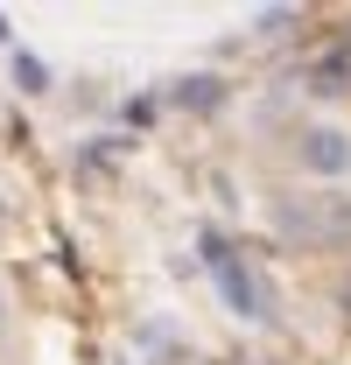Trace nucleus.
Returning <instances> with one entry per match:
<instances>
[{
    "mask_svg": "<svg viewBox=\"0 0 351 365\" xmlns=\"http://www.w3.org/2000/svg\"><path fill=\"white\" fill-rule=\"evenodd\" d=\"M316 98H345L351 91V43H337V49H323L316 63H309V78H302Z\"/></svg>",
    "mask_w": 351,
    "mask_h": 365,
    "instance_id": "3",
    "label": "nucleus"
},
{
    "mask_svg": "<svg viewBox=\"0 0 351 365\" xmlns=\"http://www.w3.org/2000/svg\"><path fill=\"white\" fill-rule=\"evenodd\" d=\"M253 365H267V359H253Z\"/></svg>",
    "mask_w": 351,
    "mask_h": 365,
    "instance_id": "10",
    "label": "nucleus"
},
{
    "mask_svg": "<svg viewBox=\"0 0 351 365\" xmlns=\"http://www.w3.org/2000/svg\"><path fill=\"white\" fill-rule=\"evenodd\" d=\"M302 162L316 169V176H345L351 169V140L337 134V127H309L302 134Z\"/></svg>",
    "mask_w": 351,
    "mask_h": 365,
    "instance_id": "2",
    "label": "nucleus"
},
{
    "mask_svg": "<svg viewBox=\"0 0 351 365\" xmlns=\"http://www.w3.org/2000/svg\"><path fill=\"white\" fill-rule=\"evenodd\" d=\"M337 309H345V323H351V281H345V288H337Z\"/></svg>",
    "mask_w": 351,
    "mask_h": 365,
    "instance_id": "9",
    "label": "nucleus"
},
{
    "mask_svg": "<svg viewBox=\"0 0 351 365\" xmlns=\"http://www.w3.org/2000/svg\"><path fill=\"white\" fill-rule=\"evenodd\" d=\"M183 113H218L225 106V78H211V71H197V78H183V85L169 91Z\"/></svg>",
    "mask_w": 351,
    "mask_h": 365,
    "instance_id": "4",
    "label": "nucleus"
},
{
    "mask_svg": "<svg viewBox=\"0 0 351 365\" xmlns=\"http://www.w3.org/2000/svg\"><path fill=\"white\" fill-rule=\"evenodd\" d=\"M120 148H127V140H113V134H106V140H91V148H78V176H106Z\"/></svg>",
    "mask_w": 351,
    "mask_h": 365,
    "instance_id": "6",
    "label": "nucleus"
},
{
    "mask_svg": "<svg viewBox=\"0 0 351 365\" xmlns=\"http://www.w3.org/2000/svg\"><path fill=\"white\" fill-rule=\"evenodd\" d=\"M316 204H323V239L351 246V197H316Z\"/></svg>",
    "mask_w": 351,
    "mask_h": 365,
    "instance_id": "5",
    "label": "nucleus"
},
{
    "mask_svg": "<svg viewBox=\"0 0 351 365\" xmlns=\"http://www.w3.org/2000/svg\"><path fill=\"white\" fill-rule=\"evenodd\" d=\"M120 120H127V127H148V120H155V98H127Z\"/></svg>",
    "mask_w": 351,
    "mask_h": 365,
    "instance_id": "8",
    "label": "nucleus"
},
{
    "mask_svg": "<svg viewBox=\"0 0 351 365\" xmlns=\"http://www.w3.org/2000/svg\"><path fill=\"white\" fill-rule=\"evenodd\" d=\"M14 85H21V91H49V71L29 56V49H14Z\"/></svg>",
    "mask_w": 351,
    "mask_h": 365,
    "instance_id": "7",
    "label": "nucleus"
},
{
    "mask_svg": "<svg viewBox=\"0 0 351 365\" xmlns=\"http://www.w3.org/2000/svg\"><path fill=\"white\" fill-rule=\"evenodd\" d=\"M197 246H204V267L218 274V288H225V302H232V317H246V323H267V317H274V309H267L260 274H253L239 253H232V246H225V232H218V225L197 232Z\"/></svg>",
    "mask_w": 351,
    "mask_h": 365,
    "instance_id": "1",
    "label": "nucleus"
}]
</instances>
